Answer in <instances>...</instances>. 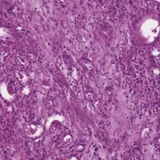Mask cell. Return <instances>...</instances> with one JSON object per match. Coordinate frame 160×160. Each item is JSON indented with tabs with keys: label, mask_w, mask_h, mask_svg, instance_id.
Listing matches in <instances>:
<instances>
[{
	"label": "cell",
	"mask_w": 160,
	"mask_h": 160,
	"mask_svg": "<svg viewBox=\"0 0 160 160\" xmlns=\"http://www.w3.org/2000/svg\"><path fill=\"white\" fill-rule=\"evenodd\" d=\"M159 33V24L154 16L144 18L137 28L138 39L143 44H151L156 41Z\"/></svg>",
	"instance_id": "obj_1"
},
{
	"label": "cell",
	"mask_w": 160,
	"mask_h": 160,
	"mask_svg": "<svg viewBox=\"0 0 160 160\" xmlns=\"http://www.w3.org/2000/svg\"><path fill=\"white\" fill-rule=\"evenodd\" d=\"M42 126L38 122H31L28 124L25 128L26 134L31 138L39 137L42 134Z\"/></svg>",
	"instance_id": "obj_2"
}]
</instances>
